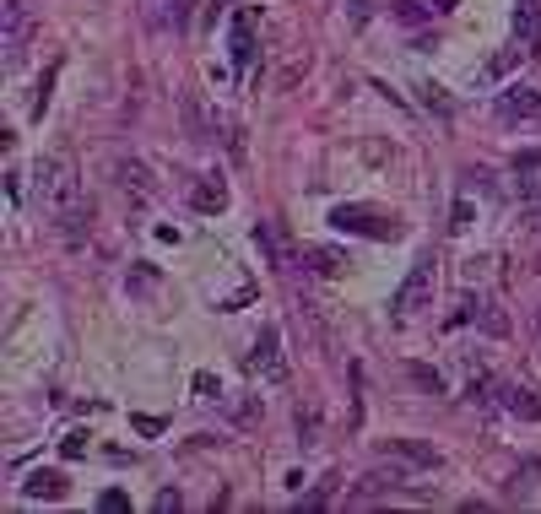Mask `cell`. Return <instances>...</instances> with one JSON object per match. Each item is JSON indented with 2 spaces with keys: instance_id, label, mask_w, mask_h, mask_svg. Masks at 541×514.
I'll list each match as a JSON object with an SVG mask.
<instances>
[{
  "instance_id": "cell-1",
  "label": "cell",
  "mask_w": 541,
  "mask_h": 514,
  "mask_svg": "<svg viewBox=\"0 0 541 514\" xmlns=\"http://www.w3.org/2000/svg\"><path fill=\"white\" fill-rule=\"evenodd\" d=\"M38 201H44V217L60 228V239L82 244L92 228V201L82 195V179H76V157L55 152L44 168H38Z\"/></svg>"
},
{
  "instance_id": "cell-23",
  "label": "cell",
  "mask_w": 541,
  "mask_h": 514,
  "mask_svg": "<svg viewBox=\"0 0 541 514\" xmlns=\"http://www.w3.org/2000/svg\"><path fill=\"white\" fill-rule=\"evenodd\" d=\"M536 228H541V212H536Z\"/></svg>"
},
{
  "instance_id": "cell-11",
  "label": "cell",
  "mask_w": 541,
  "mask_h": 514,
  "mask_svg": "<svg viewBox=\"0 0 541 514\" xmlns=\"http://www.w3.org/2000/svg\"><path fill=\"white\" fill-rule=\"evenodd\" d=\"M71 493V482L60 477V471H28V482H22V498H44V504H55V498H65Z\"/></svg>"
},
{
  "instance_id": "cell-21",
  "label": "cell",
  "mask_w": 541,
  "mask_h": 514,
  "mask_svg": "<svg viewBox=\"0 0 541 514\" xmlns=\"http://www.w3.org/2000/svg\"><path fill=\"white\" fill-rule=\"evenodd\" d=\"M455 6V0H433V11H450Z\"/></svg>"
},
{
  "instance_id": "cell-10",
  "label": "cell",
  "mask_w": 541,
  "mask_h": 514,
  "mask_svg": "<svg viewBox=\"0 0 541 514\" xmlns=\"http://www.w3.org/2000/svg\"><path fill=\"white\" fill-rule=\"evenodd\" d=\"M233 65H239V71H249V65H255V17H249V11H233Z\"/></svg>"
},
{
  "instance_id": "cell-5",
  "label": "cell",
  "mask_w": 541,
  "mask_h": 514,
  "mask_svg": "<svg viewBox=\"0 0 541 514\" xmlns=\"http://www.w3.org/2000/svg\"><path fill=\"white\" fill-rule=\"evenodd\" d=\"M249 374L260 379V385H282L287 379V358H282V336H276V325H266V331L255 336V352H249Z\"/></svg>"
},
{
  "instance_id": "cell-19",
  "label": "cell",
  "mask_w": 541,
  "mask_h": 514,
  "mask_svg": "<svg viewBox=\"0 0 541 514\" xmlns=\"http://www.w3.org/2000/svg\"><path fill=\"white\" fill-rule=\"evenodd\" d=\"M136 433H147V439H152V433H163V417H136Z\"/></svg>"
},
{
  "instance_id": "cell-4",
  "label": "cell",
  "mask_w": 541,
  "mask_h": 514,
  "mask_svg": "<svg viewBox=\"0 0 541 514\" xmlns=\"http://www.w3.org/2000/svg\"><path fill=\"white\" fill-rule=\"evenodd\" d=\"M428 298H433V255H422L417 266L406 271V282L395 287V298H390L395 320H412L417 309H428Z\"/></svg>"
},
{
  "instance_id": "cell-6",
  "label": "cell",
  "mask_w": 541,
  "mask_h": 514,
  "mask_svg": "<svg viewBox=\"0 0 541 514\" xmlns=\"http://www.w3.org/2000/svg\"><path fill=\"white\" fill-rule=\"evenodd\" d=\"M379 455L395 460V466H406V471H433L439 466V450H433V444H417V439H385Z\"/></svg>"
},
{
  "instance_id": "cell-8",
  "label": "cell",
  "mask_w": 541,
  "mask_h": 514,
  "mask_svg": "<svg viewBox=\"0 0 541 514\" xmlns=\"http://www.w3.org/2000/svg\"><path fill=\"white\" fill-rule=\"evenodd\" d=\"M493 401H498V412H509V417H525V423H541V401H536V390L514 385V379H504V385H493Z\"/></svg>"
},
{
  "instance_id": "cell-18",
  "label": "cell",
  "mask_w": 541,
  "mask_h": 514,
  "mask_svg": "<svg viewBox=\"0 0 541 514\" xmlns=\"http://www.w3.org/2000/svg\"><path fill=\"white\" fill-rule=\"evenodd\" d=\"M450 228H455V233H460V228H471V201H460V206H455V222H450Z\"/></svg>"
},
{
  "instance_id": "cell-2",
  "label": "cell",
  "mask_w": 541,
  "mask_h": 514,
  "mask_svg": "<svg viewBox=\"0 0 541 514\" xmlns=\"http://www.w3.org/2000/svg\"><path fill=\"white\" fill-rule=\"evenodd\" d=\"M33 33H38V6H33V0H6V11H0V49H6L11 71L28 60Z\"/></svg>"
},
{
  "instance_id": "cell-22",
  "label": "cell",
  "mask_w": 541,
  "mask_h": 514,
  "mask_svg": "<svg viewBox=\"0 0 541 514\" xmlns=\"http://www.w3.org/2000/svg\"><path fill=\"white\" fill-rule=\"evenodd\" d=\"M536 336H541V309H536Z\"/></svg>"
},
{
  "instance_id": "cell-17",
  "label": "cell",
  "mask_w": 541,
  "mask_h": 514,
  "mask_svg": "<svg viewBox=\"0 0 541 514\" xmlns=\"http://www.w3.org/2000/svg\"><path fill=\"white\" fill-rule=\"evenodd\" d=\"M60 450L71 455V460H76V455H87V433H82V428H76V433H65V439H60Z\"/></svg>"
},
{
  "instance_id": "cell-3",
  "label": "cell",
  "mask_w": 541,
  "mask_h": 514,
  "mask_svg": "<svg viewBox=\"0 0 541 514\" xmlns=\"http://www.w3.org/2000/svg\"><path fill=\"white\" fill-rule=\"evenodd\" d=\"M331 222L341 233H363V239H401V217L395 212H379V206H336Z\"/></svg>"
},
{
  "instance_id": "cell-12",
  "label": "cell",
  "mask_w": 541,
  "mask_h": 514,
  "mask_svg": "<svg viewBox=\"0 0 541 514\" xmlns=\"http://www.w3.org/2000/svg\"><path fill=\"white\" fill-rule=\"evenodd\" d=\"M303 260H309V271H320V276H341L352 266L341 249H325V244H309V249H303Z\"/></svg>"
},
{
  "instance_id": "cell-20",
  "label": "cell",
  "mask_w": 541,
  "mask_h": 514,
  "mask_svg": "<svg viewBox=\"0 0 541 514\" xmlns=\"http://www.w3.org/2000/svg\"><path fill=\"white\" fill-rule=\"evenodd\" d=\"M103 509H109V514H120V509H130V504H125V493H103Z\"/></svg>"
},
{
  "instance_id": "cell-9",
  "label": "cell",
  "mask_w": 541,
  "mask_h": 514,
  "mask_svg": "<svg viewBox=\"0 0 541 514\" xmlns=\"http://www.w3.org/2000/svg\"><path fill=\"white\" fill-rule=\"evenodd\" d=\"M147 22H152V33H184L190 0H147Z\"/></svg>"
},
{
  "instance_id": "cell-13",
  "label": "cell",
  "mask_w": 541,
  "mask_h": 514,
  "mask_svg": "<svg viewBox=\"0 0 541 514\" xmlns=\"http://www.w3.org/2000/svg\"><path fill=\"white\" fill-rule=\"evenodd\" d=\"M190 201H195V212H222V206H228V190H222V179H201L190 190Z\"/></svg>"
},
{
  "instance_id": "cell-7",
  "label": "cell",
  "mask_w": 541,
  "mask_h": 514,
  "mask_svg": "<svg viewBox=\"0 0 541 514\" xmlns=\"http://www.w3.org/2000/svg\"><path fill=\"white\" fill-rule=\"evenodd\" d=\"M493 114H498V120H536V114H541V92L536 87H504V92H498V98H493Z\"/></svg>"
},
{
  "instance_id": "cell-14",
  "label": "cell",
  "mask_w": 541,
  "mask_h": 514,
  "mask_svg": "<svg viewBox=\"0 0 541 514\" xmlns=\"http://www.w3.org/2000/svg\"><path fill=\"white\" fill-rule=\"evenodd\" d=\"M520 190H525V201H531V212H541V157L520 163Z\"/></svg>"
},
{
  "instance_id": "cell-15",
  "label": "cell",
  "mask_w": 541,
  "mask_h": 514,
  "mask_svg": "<svg viewBox=\"0 0 541 514\" xmlns=\"http://www.w3.org/2000/svg\"><path fill=\"white\" fill-rule=\"evenodd\" d=\"M120 184H125L130 195H136V201H147V195H152V184H147V168H141V163H120Z\"/></svg>"
},
{
  "instance_id": "cell-16",
  "label": "cell",
  "mask_w": 541,
  "mask_h": 514,
  "mask_svg": "<svg viewBox=\"0 0 541 514\" xmlns=\"http://www.w3.org/2000/svg\"><path fill=\"white\" fill-rule=\"evenodd\" d=\"M428 11H433V6H417V0H395V17H401V22H422Z\"/></svg>"
}]
</instances>
